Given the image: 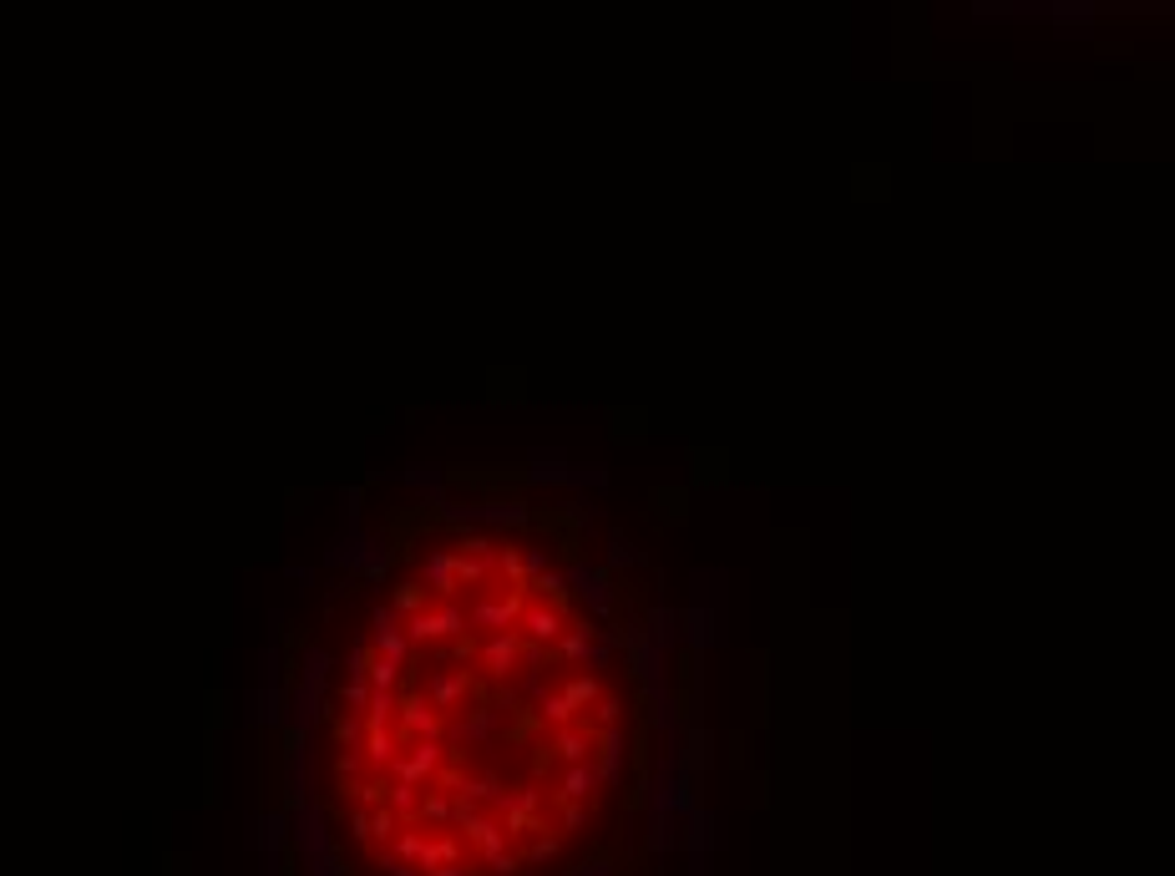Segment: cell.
I'll return each mask as SVG.
<instances>
[{
  "label": "cell",
  "instance_id": "13",
  "mask_svg": "<svg viewBox=\"0 0 1175 876\" xmlns=\"http://www.w3.org/2000/svg\"><path fill=\"white\" fill-rule=\"evenodd\" d=\"M380 628H396V608H375V633Z\"/></svg>",
  "mask_w": 1175,
  "mask_h": 876
},
{
  "label": "cell",
  "instance_id": "9",
  "mask_svg": "<svg viewBox=\"0 0 1175 876\" xmlns=\"http://www.w3.org/2000/svg\"><path fill=\"white\" fill-rule=\"evenodd\" d=\"M487 557H472V552H456V583L472 588V583H487Z\"/></svg>",
  "mask_w": 1175,
  "mask_h": 876
},
{
  "label": "cell",
  "instance_id": "11",
  "mask_svg": "<svg viewBox=\"0 0 1175 876\" xmlns=\"http://www.w3.org/2000/svg\"><path fill=\"white\" fill-rule=\"evenodd\" d=\"M396 613H406V618L426 613V588H421V583H401V588H396Z\"/></svg>",
  "mask_w": 1175,
  "mask_h": 876
},
{
  "label": "cell",
  "instance_id": "12",
  "mask_svg": "<svg viewBox=\"0 0 1175 876\" xmlns=\"http://www.w3.org/2000/svg\"><path fill=\"white\" fill-rule=\"evenodd\" d=\"M340 704H350L355 714H365V704H370V684H365V679H345V689H340Z\"/></svg>",
  "mask_w": 1175,
  "mask_h": 876
},
{
  "label": "cell",
  "instance_id": "4",
  "mask_svg": "<svg viewBox=\"0 0 1175 876\" xmlns=\"http://www.w3.org/2000/svg\"><path fill=\"white\" fill-rule=\"evenodd\" d=\"M522 628H527L532 644H558L563 633H568V613L553 608V603H527V608H522Z\"/></svg>",
  "mask_w": 1175,
  "mask_h": 876
},
{
  "label": "cell",
  "instance_id": "1",
  "mask_svg": "<svg viewBox=\"0 0 1175 876\" xmlns=\"http://www.w3.org/2000/svg\"><path fill=\"white\" fill-rule=\"evenodd\" d=\"M466 628V608H456V603H436V608H426V613H416V618H406V639L411 644H446V639H456V633Z\"/></svg>",
  "mask_w": 1175,
  "mask_h": 876
},
{
  "label": "cell",
  "instance_id": "2",
  "mask_svg": "<svg viewBox=\"0 0 1175 876\" xmlns=\"http://www.w3.org/2000/svg\"><path fill=\"white\" fill-rule=\"evenodd\" d=\"M522 608H527V593H507V598H482L472 613H466V623L472 628H492V633H512V623H522Z\"/></svg>",
  "mask_w": 1175,
  "mask_h": 876
},
{
  "label": "cell",
  "instance_id": "8",
  "mask_svg": "<svg viewBox=\"0 0 1175 876\" xmlns=\"http://www.w3.org/2000/svg\"><path fill=\"white\" fill-rule=\"evenodd\" d=\"M330 735H335V745H340V750H360V740H365V725H360V714H335Z\"/></svg>",
  "mask_w": 1175,
  "mask_h": 876
},
{
  "label": "cell",
  "instance_id": "3",
  "mask_svg": "<svg viewBox=\"0 0 1175 876\" xmlns=\"http://www.w3.org/2000/svg\"><path fill=\"white\" fill-rule=\"evenodd\" d=\"M421 694L441 709V714H451L466 694H472V674H456V669H431L426 679H421Z\"/></svg>",
  "mask_w": 1175,
  "mask_h": 876
},
{
  "label": "cell",
  "instance_id": "6",
  "mask_svg": "<svg viewBox=\"0 0 1175 876\" xmlns=\"http://www.w3.org/2000/svg\"><path fill=\"white\" fill-rule=\"evenodd\" d=\"M421 588L436 593L441 603H451V593L461 588L456 583V552H431L426 563H421Z\"/></svg>",
  "mask_w": 1175,
  "mask_h": 876
},
{
  "label": "cell",
  "instance_id": "7",
  "mask_svg": "<svg viewBox=\"0 0 1175 876\" xmlns=\"http://www.w3.org/2000/svg\"><path fill=\"white\" fill-rule=\"evenodd\" d=\"M375 654L406 669V659H411V639H406L401 628H380V633H375Z\"/></svg>",
  "mask_w": 1175,
  "mask_h": 876
},
{
  "label": "cell",
  "instance_id": "10",
  "mask_svg": "<svg viewBox=\"0 0 1175 876\" xmlns=\"http://www.w3.org/2000/svg\"><path fill=\"white\" fill-rule=\"evenodd\" d=\"M365 684H370V689H390V694H396V684H401V664H390V659H380V654H375V664H370Z\"/></svg>",
  "mask_w": 1175,
  "mask_h": 876
},
{
  "label": "cell",
  "instance_id": "5",
  "mask_svg": "<svg viewBox=\"0 0 1175 876\" xmlns=\"http://www.w3.org/2000/svg\"><path fill=\"white\" fill-rule=\"evenodd\" d=\"M517 659H527V644L517 639V633H492V639L482 644V669L487 679H507L517 669Z\"/></svg>",
  "mask_w": 1175,
  "mask_h": 876
}]
</instances>
